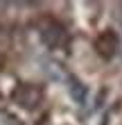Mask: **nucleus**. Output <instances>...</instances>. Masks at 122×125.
<instances>
[{
	"instance_id": "obj_1",
	"label": "nucleus",
	"mask_w": 122,
	"mask_h": 125,
	"mask_svg": "<svg viewBox=\"0 0 122 125\" xmlns=\"http://www.w3.org/2000/svg\"><path fill=\"white\" fill-rule=\"evenodd\" d=\"M41 39L48 43L50 48H57L61 46L63 41H66V30H63L61 23H57V21H45L41 27Z\"/></svg>"
},
{
	"instance_id": "obj_2",
	"label": "nucleus",
	"mask_w": 122,
	"mask_h": 125,
	"mask_svg": "<svg viewBox=\"0 0 122 125\" xmlns=\"http://www.w3.org/2000/svg\"><path fill=\"white\" fill-rule=\"evenodd\" d=\"M14 100H16L20 107L34 109L41 102V89H39V86H34V84H23V86H18V89H16Z\"/></svg>"
},
{
	"instance_id": "obj_3",
	"label": "nucleus",
	"mask_w": 122,
	"mask_h": 125,
	"mask_svg": "<svg viewBox=\"0 0 122 125\" xmlns=\"http://www.w3.org/2000/svg\"><path fill=\"white\" fill-rule=\"evenodd\" d=\"M95 48H97V52L104 57V59H109V57H113L120 50V39H118V34L115 32H111V30H106L97 36V41H95Z\"/></svg>"
},
{
	"instance_id": "obj_4",
	"label": "nucleus",
	"mask_w": 122,
	"mask_h": 125,
	"mask_svg": "<svg viewBox=\"0 0 122 125\" xmlns=\"http://www.w3.org/2000/svg\"><path fill=\"white\" fill-rule=\"evenodd\" d=\"M73 95H75V98L79 100V102L84 100V95H86V91H84V86H81L79 82H73Z\"/></svg>"
}]
</instances>
